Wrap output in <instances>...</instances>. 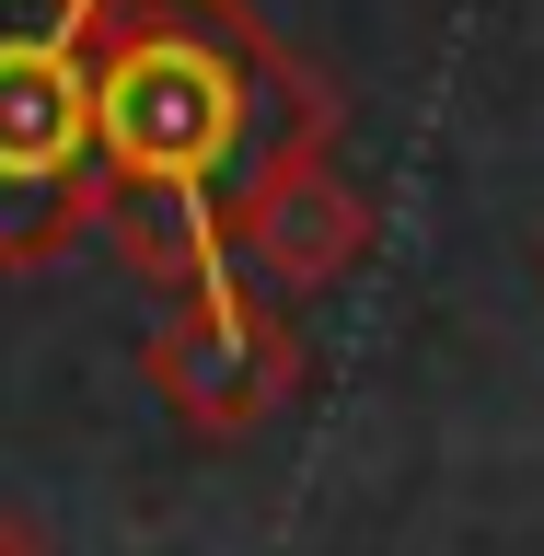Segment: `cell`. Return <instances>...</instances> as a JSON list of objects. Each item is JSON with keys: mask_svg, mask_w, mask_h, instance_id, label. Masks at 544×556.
I'll list each match as a JSON object with an SVG mask.
<instances>
[{"mask_svg": "<svg viewBox=\"0 0 544 556\" xmlns=\"http://www.w3.org/2000/svg\"><path fill=\"white\" fill-rule=\"evenodd\" d=\"M69 47L93 59L104 174L232 198L278 151H337V81L302 70L255 24V0H59Z\"/></svg>", "mask_w": 544, "mask_h": 556, "instance_id": "obj_1", "label": "cell"}, {"mask_svg": "<svg viewBox=\"0 0 544 556\" xmlns=\"http://www.w3.org/2000/svg\"><path fill=\"white\" fill-rule=\"evenodd\" d=\"M93 59L69 47L59 0H0V267H59L93 232Z\"/></svg>", "mask_w": 544, "mask_h": 556, "instance_id": "obj_2", "label": "cell"}, {"mask_svg": "<svg viewBox=\"0 0 544 556\" xmlns=\"http://www.w3.org/2000/svg\"><path fill=\"white\" fill-rule=\"evenodd\" d=\"M139 371L198 441H243L255 417L302 394V337L255 278H208V290L163 302V325L139 337Z\"/></svg>", "mask_w": 544, "mask_h": 556, "instance_id": "obj_3", "label": "cell"}, {"mask_svg": "<svg viewBox=\"0 0 544 556\" xmlns=\"http://www.w3.org/2000/svg\"><path fill=\"white\" fill-rule=\"evenodd\" d=\"M382 208L337 151H278L232 186V267L255 290H337L347 267H371Z\"/></svg>", "mask_w": 544, "mask_h": 556, "instance_id": "obj_4", "label": "cell"}, {"mask_svg": "<svg viewBox=\"0 0 544 556\" xmlns=\"http://www.w3.org/2000/svg\"><path fill=\"white\" fill-rule=\"evenodd\" d=\"M93 243L139 290H208V278H243L232 267V198H208V186H151V174H104L93 186Z\"/></svg>", "mask_w": 544, "mask_h": 556, "instance_id": "obj_5", "label": "cell"}, {"mask_svg": "<svg viewBox=\"0 0 544 556\" xmlns=\"http://www.w3.org/2000/svg\"><path fill=\"white\" fill-rule=\"evenodd\" d=\"M0 556H59V533H47V521H24V510H0Z\"/></svg>", "mask_w": 544, "mask_h": 556, "instance_id": "obj_6", "label": "cell"}]
</instances>
